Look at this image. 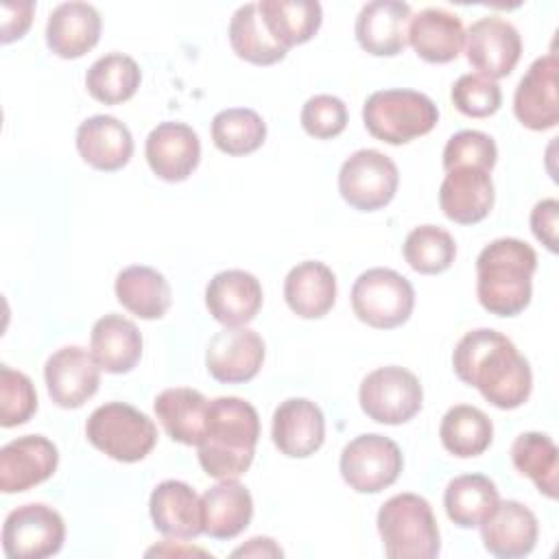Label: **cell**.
Wrapping results in <instances>:
<instances>
[{"instance_id":"6da1fadb","label":"cell","mask_w":559,"mask_h":559,"mask_svg":"<svg viewBox=\"0 0 559 559\" xmlns=\"http://www.w3.org/2000/svg\"><path fill=\"white\" fill-rule=\"evenodd\" d=\"M452 367L461 382L476 386L496 408H518L531 395L533 373L528 360L511 338L491 328L463 334L454 347Z\"/></svg>"},{"instance_id":"7a4b0ae2","label":"cell","mask_w":559,"mask_h":559,"mask_svg":"<svg viewBox=\"0 0 559 559\" xmlns=\"http://www.w3.org/2000/svg\"><path fill=\"white\" fill-rule=\"evenodd\" d=\"M260 417L242 397H216L210 402L207 428L199 448L203 472L216 480L242 476L255 454Z\"/></svg>"},{"instance_id":"3957f363","label":"cell","mask_w":559,"mask_h":559,"mask_svg":"<svg viewBox=\"0 0 559 559\" xmlns=\"http://www.w3.org/2000/svg\"><path fill=\"white\" fill-rule=\"evenodd\" d=\"M535 249L520 238H496L476 258V297L496 317H515L533 295Z\"/></svg>"},{"instance_id":"277c9868","label":"cell","mask_w":559,"mask_h":559,"mask_svg":"<svg viewBox=\"0 0 559 559\" xmlns=\"http://www.w3.org/2000/svg\"><path fill=\"white\" fill-rule=\"evenodd\" d=\"M378 533L391 559H432L441 550V535L426 498L417 493L391 496L378 511Z\"/></svg>"},{"instance_id":"5b68a950","label":"cell","mask_w":559,"mask_h":559,"mask_svg":"<svg viewBox=\"0 0 559 559\" xmlns=\"http://www.w3.org/2000/svg\"><path fill=\"white\" fill-rule=\"evenodd\" d=\"M367 131L386 144H406L435 129L439 122L437 105L415 90H378L362 105Z\"/></svg>"},{"instance_id":"8992f818","label":"cell","mask_w":559,"mask_h":559,"mask_svg":"<svg viewBox=\"0 0 559 559\" xmlns=\"http://www.w3.org/2000/svg\"><path fill=\"white\" fill-rule=\"evenodd\" d=\"M87 441L120 463L142 461L157 443V428L148 415L124 402H107L92 411L85 424Z\"/></svg>"},{"instance_id":"52a82bcc","label":"cell","mask_w":559,"mask_h":559,"mask_svg":"<svg viewBox=\"0 0 559 559\" xmlns=\"http://www.w3.org/2000/svg\"><path fill=\"white\" fill-rule=\"evenodd\" d=\"M413 306V284L393 269H367L352 286L354 314L378 330H391L406 323Z\"/></svg>"},{"instance_id":"ba28073f","label":"cell","mask_w":559,"mask_h":559,"mask_svg":"<svg viewBox=\"0 0 559 559\" xmlns=\"http://www.w3.org/2000/svg\"><path fill=\"white\" fill-rule=\"evenodd\" d=\"M358 402L369 419L397 426L406 424L421 411L424 391L413 371L400 365H386L362 378Z\"/></svg>"},{"instance_id":"9c48e42d","label":"cell","mask_w":559,"mask_h":559,"mask_svg":"<svg viewBox=\"0 0 559 559\" xmlns=\"http://www.w3.org/2000/svg\"><path fill=\"white\" fill-rule=\"evenodd\" d=\"M397 183L400 173L395 162L376 148L352 153L338 170V192L343 201L360 212L389 205L397 192Z\"/></svg>"},{"instance_id":"30bf717a","label":"cell","mask_w":559,"mask_h":559,"mask_svg":"<svg viewBox=\"0 0 559 559\" xmlns=\"http://www.w3.org/2000/svg\"><path fill=\"white\" fill-rule=\"evenodd\" d=\"M338 467L343 480L354 491L378 493L397 480L404 467V456L393 439L367 432L343 448Z\"/></svg>"},{"instance_id":"8fae6325","label":"cell","mask_w":559,"mask_h":559,"mask_svg":"<svg viewBox=\"0 0 559 559\" xmlns=\"http://www.w3.org/2000/svg\"><path fill=\"white\" fill-rule=\"evenodd\" d=\"M63 539V518L41 502L13 509L2 526V550L9 559H44L57 555Z\"/></svg>"},{"instance_id":"7c38bea8","label":"cell","mask_w":559,"mask_h":559,"mask_svg":"<svg viewBox=\"0 0 559 559\" xmlns=\"http://www.w3.org/2000/svg\"><path fill=\"white\" fill-rule=\"evenodd\" d=\"M465 55L478 74L496 81L511 74L518 66L522 37L509 20L500 15H485L467 28Z\"/></svg>"},{"instance_id":"4fadbf2b","label":"cell","mask_w":559,"mask_h":559,"mask_svg":"<svg viewBox=\"0 0 559 559\" xmlns=\"http://www.w3.org/2000/svg\"><path fill=\"white\" fill-rule=\"evenodd\" d=\"M44 380L48 395L57 406L79 408L98 391L100 367L92 352L79 345H68L46 360Z\"/></svg>"},{"instance_id":"5bb4252c","label":"cell","mask_w":559,"mask_h":559,"mask_svg":"<svg viewBox=\"0 0 559 559\" xmlns=\"http://www.w3.org/2000/svg\"><path fill=\"white\" fill-rule=\"evenodd\" d=\"M264 362V341L258 332L238 325L218 330L205 352V365L214 380L225 384L249 382Z\"/></svg>"},{"instance_id":"9a60e30c","label":"cell","mask_w":559,"mask_h":559,"mask_svg":"<svg viewBox=\"0 0 559 559\" xmlns=\"http://www.w3.org/2000/svg\"><path fill=\"white\" fill-rule=\"evenodd\" d=\"M557 72L559 59L555 52H548L535 59L520 79L513 94V114L524 127L546 131L559 122Z\"/></svg>"},{"instance_id":"2e32d148","label":"cell","mask_w":559,"mask_h":559,"mask_svg":"<svg viewBox=\"0 0 559 559\" xmlns=\"http://www.w3.org/2000/svg\"><path fill=\"white\" fill-rule=\"evenodd\" d=\"M59 463L57 445L41 435H24L0 450V491L20 493L48 480Z\"/></svg>"},{"instance_id":"e0dca14e","label":"cell","mask_w":559,"mask_h":559,"mask_svg":"<svg viewBox=\"0 0 559 559\" xmlns=\"http://www.w3.org/2000/svg\"><path fill=\"white\" fill-rule=\"evenodd\" d=\"M146 162L151 170L164 181L188 179L201 159V142L186 122H159L146 138Z\"/></svg>"},{"instance_id":"ac0fdd59","label":"cell","mask_w":559,"mask_h":559,"mask_svg":"<svg viewBox=\"0 0 559 559\" xmlns=\"http://www.w3.org/2000/svg\"><path fill=\"white\" fill-rule=\"evenodd\" d=\"M271 437L275 448L290 459L314 454L325 439V419L321 408L306 397H288L273 413Z\"/></svg>"},{"instance_id":"d6986e66","label":"cell","mask_w":559,"mask_h":559,"mask_svg":"<svg viewBox=\"0 0 559 559\" xmlns=\"http://www.w3.org/2000/svg\"><path fill=\"white\" fill-rule=\"evenodd\" d=\"M537 535L539 524L535 513L518 500L498 502L493 513L480 524L485 550L500 559L526 557L535 548Z\"/></svg>"},{"instance_id":"ffe728a7","label":"cell","mask_w":559,"mask_h":559,"mask_svg":"<svg viewBox=\"0 0 559 559\" xmlns=\"http://www.w3.org/2000/svg\"><path fill=\"white\" fill-rule=\"evenodd\" d=\"M411 7L400 0H371L356 17V39L376 57H393L408 44Z\"/></svg>"},{"instance_id":"44dd1931","label":"cell","mask_w":559,"mask_h":559,"mask_svg":"<svg viewBox=\"0 0 559 559\" xmlns=\"http://www.w3.org/2000/svg\"><path fill=\"white\" fill-rule=\"evenodd\" d=\"M205 306L225 328L247 325L262 308V286L258 277L247 271H221L205 288Z\"/></svg>"},{"instance_id":"7402d4cb","label":"cell","mask_w":559,"mask_h":559,"mask_svg":"<svg viewBox=\"0 0 559 559\" xmlns=\"http://www.w3.org/2000/svg\"><path fill=\"white\" fill-rule=\"evenodd\" d=\"M153 526L177 539H192L203 533V507L197 491L183 480H162L148 498Z\"/></svg>"},{"instance_id":"603a6c76","label":"cell","mask_w":559,"mask_h":559,"mask_svg":"<svg viewBox=\"0 0 559 559\" xmlns=\"http://www.w3.org/2000/svg\"><path fill=\"white\" fill-rule=\"evenodd\" d=\"M76 151L92 168L114 173L129 164L133 155V138L124 122L98 114L79 124Z\"/></svg>"},{"instance_id":"cb8c5ba5","label":"cell","mask_w":559,"mask_h":559,"mask_svg":"<svg viewBox=\"0 0 559 559\" xmlns=\"http://www.w3.org/2000/svg\"><path fill=\"white\" fill-rule=\"evenodd\" d=\"M100 37V13L90 2H61L46 24L48 48L63 59H79L90 52Z\"/></svg>"},{"instance_id":"d4e9b609","label":"cell","mask_w":559,"mask_h":559,"mask_svg":"<svg viewBox=\"0 0 559 559\" xmlns=\"http://www.w3.org/2000/svg\"><path fill=\"white\" fill-rule=\"evenodd\" d=\"M493 181L480 168H452L439 188V205L443 214L461 225L483 221L493 207Z\"/></svg>"},{"instance_id":"484cf974","label":"cell","mask_w":559,"mask_h":559,"mask_svg":"<svg viewBox=\"0 0 559 559\" xmlns=\"http://www.w3.org/2000/svg\"><path fill=\"white\" fill-rule=\"evenodd\" d=\"M465 41V28L456 13L428 7L408 22V44L428 63H448L459 57Z\"/></svg>"},{"instance_id":"4316f807","label":"cell","mask_w":559,"mask_h":559,"mask_svg":"<svg viewBox=\"0 0 559 559\" xmlns=\"http://www.w3.org/2000/svg\"><path fill=\"white\" fill-rule=\"evenodd\" d=\"M203 533L214 539L240 535L253 518V498L236 478H223L201 496Z\"/></svg>"},{"instance_id":"83f0119b","label":"cell","mask_w":559,"mask_h":559,"mask_svg":"<svg viewBox=\"0 0 559 559\" xmlns=\"http://www.w3.org/2000/svg\"><path fill=\"white\" fill-rule=\"evenodd\" d=\"M90 352L107 373H127L142 358V334L131 319L111 312L94 323Z\"/></svg>"},{"instance_id":"f1b7e54d","label":"cell","mask_w":559,"mask_h":559,"mask_svg":"<svg viewBox=\"0 0 559 559\" xmlns=\"http://www.w3.org/2000/svg\"><path fill=\"white\" fill-rule=\"evenodd\" d=\"M284 299L297 317L321 319L336 301V277L332 269L319 260L299 262L284 280Z\"/></svg>"},{"instance_id":"f546056e","label":"cell","mask_w":559,"mask_h":559,"mask_svg":"<svg viewBox=\"0 0 559 559\" xmlns=\"http://www.w3.org/2000/svg\"><path fill=\"white\" fill-rule=\"evenodd\" d=\"M155 415L173 441L183 445H199L205 428L210 400L197 389L175 386L166 389L155 397Z\"/></svg>"},{"instance_id":"4dcf8cb0","label":"cell","mask_w":559,"mask_h":559,"mask_svg":"<svg viewBox=\"0 0 559 559\" xmlns=\"http://www.w3.org/2000/svg\"><path fill=\"white\" fill-rule=\"evenodd\" d=\"M118 301L140 319H159L170 308V284L153 266L133 264L116 277Z\"/></svg>"},{"instance_id":"1f68e13d","label":"cell","mask_w":559,"mask_h":559,"mask_svg":"<svg viewBox=\"0 0 559 559\" xmlns=\"http://www.w3.org/2000/svg\"><path fill=\"white\" fill-rule=\"evenodd\" d=\"M500 493L496 483L485 474H463L448 483L443 507L448 518L461 526H480L498 507Z\"/></svg>"},{"instance_id":"d6a6232c","label":"cell","mask_w":559,"mask_h":559,"mask_svg":"<svg viewBox=\"0 0 559 559\" xmlns=\"http://www.w3.org/2000/svg\"><path fill=\"white\" fill-rule=\"evenodd\" d=\"M258 9L266 31L284 48L312 39L323 17L317 0H262Z\"/></svg>"},{"instance_id":"836d02e7","label":"cell","mask_w":559,"mask_h":559,"mask_svg":"<svg viewBox=\"0 0 559 559\" xmlns=\"http://www.w3.org/2000/svg\"><path fill=\"white\" fill-rule=\"evenodd\" d=\"M227 35L234 52L255 66H273L288 52V48L280 46L266 31L258 2H247L236 9Z\"/></svg>"},{"instance_id":"e575fe53","label":"cell","mask_w":559,"mask_h":559,"mask_svg":"<svg viewBox=\"0 0 559 559\" xmlns=\"http://www.w3.org/2000/svg\"><path fill=\"white\" fill-rule=\"evenodd\" d=\"M439 437L450 454L469 459L483 454L491 445L493 424L480 408L456 404L443 415Z\"/></svg>"},{"instance_id":"d590c367","label":"cell","mask_w":559,"mask_h":559,"mask_svg":"<svg viewBox=\"0 0 559 559\" xmlns=\"http://www.w3.org/2000/svg\"><path fill=\"white\" fill-rule=\"evenodd\" d=\"M511 461L522 476H528L539 493L555 500L559 487V452L544 432H522L511 445Z\"/></svg>"},{"instance_id":"8d00e7d4","label":"cell","mask_w":559,"mask_h":559,"mask_svg":"<svg viewBox=\"0 0 559 559\" xmlns=\"http://www.w3.org/2000/svg\"><path fill=\"white\" fill-rule=\"evenodd\" d=\"M140 66L133 57L122 52H107L98 57L85 74L87 92L92 94V98L105 105H118L129 100L140 87Z\"/></svg>"},{"instance_id":"74e56055","label":"cell","mask_w":559,"mask_h":559,"mask_svg":"<svg viewBox=\"0 0 559 559\" xmlns=\"http://www.w3.org/2000/svg\"><path fill=\"white\" fill-rule=\"evenodd\" d=\"M266 124L258 111L247 107H229L214 116L212 140L227 155H247L262 146Z\"/></svg>"},{"instance_id":"f35d334b","label":"cell","mask_w":559,"mask_h":559,"mask_svg":"<svg viewBox=\"0 0 559 559\" xmlns=\"http://www.w3.org/2000/svg\"><path fill=\"white\" fill-rule=\"evenodd\" d=\"M402 253L413 271L424 275H437L452 266L456 255V242L443 227L419 225L408 231Z\"/></svg>"},{"instance_id":"ab89813d","label":"cell","mask_w":559,"mask_h":559,"mask_svg":"<svg viewBox=\"0 0 559 559\" xmlns=\"http://www.w3.org/2000/svg\"><path fill=\"white\" fill-rule=\"evenodd\" d=\"M37 411V393L31 378L9 365L0 367V426L26 424Z\"/></svg>"},{"instance_id":"60d3db41","label":"cell","mask_w":559,"mask_h":559,"mask_svg":"<svg viewBox=\"0 0 559 559\" xmlns=\"http://www.w3.org/2000/svg\"><path fill=\"white\" fill-rule=\"evenodd\" d=\"M498 159V148L491 135L465 129L454 133L443 148V168L445 173L452 168H480L491 173Z\"/></svg>"},{"instance_id":"b9f144b4","label":"cell","mask_w":559,"mask_h":559,"mask_svg":"<svg viewBox=\"0 0 559 559\" xmlns=\"http://www.w3.org/2000/svg\"><path fill=\"white\" fill-rule=\"evenodd\" d=\"M454 107L469 118H487L496 114L502 105L500 85L478 72L461 74L450 92Z\"/></svg>"},{"instance_id":"7bdbcfd3","label":"cell","mask_w":559,"mask_h":559,"mask_svg":"<svg viewBox=\"0 0 559 559\" xmlns=\"http://www.w3.org/2000/svg\"><path fill=\"white\" fill-rule=\"evenodd\" d=\"M299 120L308 135L317 140H330L345 131L347 107L338 96L314 94L304 103Z\"/></svg>"},{"instance_id":"ee69618b","label":"cell","mask_w":559,"mask_h":559,"mask_svg":"<svg viewBox=\"0 0 559 559\" xmlns=\"http://www.w3.org/2000/svg\"><path fill=\"white\" fill-rule=\"evenodd\" d=\"M557 216H559L557 199H542L531 210V229L535 238L552 253L557 251Z\"/></svg>"},{"instance_id":"f6af8a7d","label":"cell","mask_w":559,"mask_h":559,"mask_svg":"<svg viewBox=\"0 0 559 559\" xmlns=\"http://www.w3.org/2000/svg\"><path fill=\"white\" fill-rule=\"evenodd\" d=\"M33 2H2V41L20 39L33 20Z\"/></svg>"},{"instance_id":"bcb514c9","label":"cell","mask_w":559,"mask_h":559,"mask_svg":"<svg viewBox=\"0 0 559 559\" xmlns=\"http://www.w3.org/2000/svg\"><path fill=\"white\" fill-rule=\"evenodd\" d=\"M234 557H282V548L271 537H251L245 546L231 552Z\"/></svg>"}]
</instances>
